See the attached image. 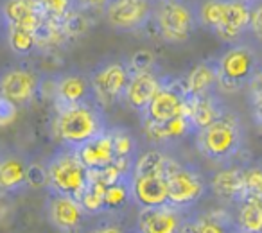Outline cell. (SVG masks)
I'll list each match as a JSON object with an SVG mask.
<instances>
[{
    "mask_svg": "<svg viewBox=\"0 0 262 233\" xmlns=\"http://www.w3.org/2000/svg\"><path fill=\"white\" fill-rule=\"evenodd\" d=\"M108 129L106 116L97 101H84L77 104L56 106L54 133L67 147L83 146Z\"/></svg>",
    "mask_w": 262,
    "mask_h": 233,
    "instance_id": "1",
    "label": "cell"
},
{
    "mask_svg": "<svg viewBox=\"0 0 262 233\" xmlns=\"http://www.w3.org/2000/svg\"><path fill=\"white\" fill-rule=\"evenodd\" d=\"M192 136L198 153L214 164H230L244 147L243 126L239 116L230 109Z\"/></svg>",
    "mask_w": 262,
    "mask_h": 233,
    "instance_id": "2",
    "label": "cell"
},
{
    "mask_svg": "<svg viewBox=\"0 0 262 233\" xmlns=\"http://www.w3.org/2000/svg\"><path fill=\"white\" fill-rule=\"evenodd\" d=\"M215 63H217V91L221 94H232L248 88L251 77L260 68L255 49L244 43L243 40L230 43L215 59Z\"/></svg>",
    "mask_w": 262,
    "mask_h": 233,
    "instance_id": "3",
    "label": "cell"
},
{
    "mask_svg": "<svg viewBox=\"0 0 262 233\" xmlns=\"http://www.w3.org/2000/svg\"><path fill=\"white\" fill-rule=\"evenodd\" d=\"M45 171V187L51 192L79 197L84 185L88 183V169L79 160L76 149L63 146L47 160Z\"/></svg>",
    "mask_w": 262,
    "mask_h": 233,
    "instance_id": "4",
    "label": "cell"
},
{
    "mask_svg": "<svg viewBox=\"0 0 262 233\" xmlns=\"http://www.w3.org/2000/svg\"><path fill=\"white\" fill-rule=\"evenodd\" d=\"M157 33L165 43H183L190 38L196 29V15L194 6L185 0H167L155 2L153 18Z\"/></svg>",
    "mask_w": 262,
    "mask_h": 233,
    "instance_id": "5",
    "label": "cell"
},
{
    "mask_svg": "<svg viewBox=\"0 0 262 233\" xmlns=\"http://www.w3.org/2000/svg\"><path fill=\"white\" fill-rule=\"evenodd\" d=\"M169 203L183 210L192 208L207 194L208 181L189 165H180L174 160L169 161L165 169Z\"/></svg>",
    "mask_w": 262,
    "mask_h": 233,
    "instance_id": "6",
    "label": "cell"
},
{
    "mask_svg": "<svg viewBox=\"0 0 262 233\" xmlns=\"http://www.w3.org/2000/svg\"><path fill=\"white\" fill-rule=\"evenodd\" d=\"M155 0H112L104 9V20L113 31L135 33L151 22Z\"/></svg>",
    "mask_w": 262,
    "mask_h": 233,
    "instance_id": "7",
    "label": "cell"
},
{
    "mask_svg": "<svg viewBox=\"0 0 262 233\" xmlns=\"http://www.w3.org/2000/svg\"><path fill=\"white\" fill-rule=\"evenodd\" d=\"M129 76V65L124 61H108L99 65L90 76L92 88L99 104H112L124 99Z\"/></svg>",
    "mask_w": 262,
    "mask_h": 233,
    "instance_id": "8",
    "label": "cell"
},
{
    "mask_svg": "<svg viewBox=\"0 0 262 233\" xmlns=\"http://www.w3.org/2000/svg\"><path fill=\"white\" fill-rule=\"evenodd\" d=\"M40 86V76L26 66H9L0 72V97L15 102L18 108L29 106Z\"/></svg>",
    "mask_w": 262,
    "mask_h": 233,
    "instance_id": "9",
    "label": "cell"
},
{
    "mask_svg": "<svg viewBox=\"0 0 262 233\" xmlns=\"http://www.w3.org/2000/svg\"><path fill=\"white\" fill-rule=\"evenodd\" d=\"M189 221V210L174 204L139 208L137 214V229L142 233H178L185 229Z\"/></svg>",
    "mask_w": 262,
    "mask_h": 233,
    "instance_id": "10",
    "label": "cell"
},
{
    "mask_svg": "<svg viewBox=\"0 0 262 233\" xmlns=\"http://www.w3.org/2000/svg\"><path fill=\"white\" fill-rule=\"evenodd\" d=\"M45 215L49 224H52L59 231H77L83 228L86 219H90L77 197L51 192V190L45 201Z\"/></svg>",
    "mask_w": 262,
    "mask_h": 233,
    "instance_id": "11",
    "label": "cell"
},
{
    "mask_svg": "<svg viewBox=\"0 0 262 233\" xmlns=\"http://www.w3.org/2000/svg\"><path fill=\"white\" fill-rule=\"evenodd\" d=\"M131 197L139 208L160 206L169 203L165 172H131Z\"/></svg>",
    "mask_w": 262,
    "mask_h": 233,
    "instance_id": "12",
    "label": "cell"
},
{
    "mask_svg": "<svg viewBox=\"0 0 262 233\" xmlns=\"http://www.w3.org/2000/svg\"><path fill=\"white\" fill-rule=\"evenodd\" d=\"M187 109L185 90H174L171 84L162 83L157 94L151 97L144 111L140 113L142 122H167L178 115H183Z\"/></svg>",
    "mask_w": 262,
    "mask_h": 233,
    "instance_id": "13",
    "label": "cell"
},
{
    "mask_svg": "<svg viewBox=\"0 0 262 233\" xmlns=\"http://www.w3.org/2000/svg\"><path fill=\"white\" fill-rule=\"evenodd\" d=\"M162 83L164 81H162V77L158 76L155 68L131 72L126 91H124V101L133 111H137L140 115L147 106V102L151 101V97L162 86Z\"/></svg>",
    "mask_w": 262,
    "mask_h": 233,
    "instance_id": "14",
    "label": "cell"
},
{
    "mask_svg": "<svg viewBox=\"0 0 262 233\" xmlns=\"http://www.w3.org/2000/svg\"><path fill=\"white\" fill-rule=\"evenodd\" d=\"M31 165L16 153H0V196L18 194L29 185Z\"/></svg>",
    "mask_w": 262,
    "mask_h": 233,
    "instance_id": "15",
    "label": "cell"
},
{
    "mask_svg": "<svg viewBox=\"0 0 262 233\" xmlns=\"http://www.w3.org/2000/svg\"><path fill=\"white\" fill-rule=\"evenodd\" d=\"M56 106L77 104L84 101H97L92 88L90 77L83 74H63L54 81V91H52Z\"/></svg>",
    "mask_w": 262,
    "mask_h": 233,
    "instance_id": "16",
    "label": "cell"
},
{
    "mask_svg": "<svg viewBox=\"0 0 262 233\" xmlns=\"http://www.w3.org/2000/svg\"><path fill=\"white\" fill-rule=\"evenodd\" d=\"M250 13H251V4H248L244 0H228L221 27L215 31V34L223 41H226V43L241 41L244 38V34H248Z\"/></svg>",
    "mask_w": 262,
    "mask_h": 233,
    "instance_id": "17",
    "label": "cell"
},
{
    "mask_svg": "<svg viewBox=\"0 0 262 233\" xmlns=\"http://www.w3.org/2000/svg\"><path fill=\"white\" fill-rule=\"evenodd\" d=\"M185 97H203L217 91V63L215 59L200 61L189 70L183 79Z\"/></svg>",
    "mask_w": 262,
    "mask_h": 233,
    "instance_id": "18",
    "label": "cell"
},
{
    "mask_svg": "<svg viewBox=\"0 0 262 233\" xmlns=\"http://www.w3.org/2000/svg\"><path fill=\"white\" fill-rule=\"evenodd\" d=\"M76 153L88 171H97V169L113 164L115 161V149H113L112 131L106 129L104 133L97 135L95 138L76 147Z\"/></svg>",
    "mask_w": 262,
    "mask_h": 233,
    "instance_id": "19",
    "label": "cell"
},
{
    "mask_svg": "<svg viewBox=\"0 0 262 233\" xmlns=\"http://www.w3.org/2000/svg\"><path fill=\"white\" fill-rule=\"evenodd\" d=\"M144 126V135L147 140L158 146H165V144L180 142L185 136L194 135V128L190 124L189 116L183 113L167 122H142Z\"/></svg>",
    "mask_w": 262,
    "mask_h": 233,
    "instance_id": "20",
    "label": "cell"
},
{
    "mask_svg": "<svg viewBox=\"0 0 262 233\" xmlns=\"http://www.w3.org/2000/svg\"><path fill=\"white\" fill-rule=\"evenodd\" d=\"M185 101H187L185 115L189 116L190 124L194 128V133L198 129L205 128V126L212 124L215 119H219L228 109L223 104V101L219 99L217 94L203 95V97H185Z\"/></svg>",
    "mask_w": 262,
    "mask_h": 233,
    "instance_id": "21",
    "label": "cell"
},
{
    "mask_svg": "<svg viewBox=\"0 0 262 233\" xmlns=\"http://www.w3.org/2000/svg\"><path fill=\"white\" fill-rule=\"evenodd\" d=\"M208 189L219 199L239 203L246 196L244 189V169L243 167H225L217 171L208 181Z\"/></svg>",
    "mask_w": 262,
    "mask_h": 233,
    "instance_id": "22",
    "label": "cell"
},
{
    "mask_svg": "<svg viewBox=\"0 0 262 233\" xmlns=\"http://www.w3.org/2000/svg\"><path fill=\"white\" fill-rule=\"evenodd\" d=\"M0 13L8 26L26 27L34 33L45 20L43 13L38 9L34 0H6L0 8Z\"/></svg>",
    "mask_w": 262,
    "mask_h": 233,
    "instance_id": "23",
    "label": "cell"
},
{
    "mask_svg": "<svg viewBox=\"0 0 262 233\" xmlns=\"http://www.w3.org/2000/svg\"><path fill=\"white\" fill-rule=\"evenodd\" d=\"M235 229L244 233H262V204L251 196H244L239 201L235 217Z\"/></svg>",
    "mask_w": 262,
    "mask_h": 233,
    "instance_id": "24",
    "label": "cell"
},
{
    "mask_svg": "<svg viewBox=\"0 0 262 233\" xmlns=\"http://www.w3.org/2000/svg\"><path fill=\"white\" fill-rule=\"evenodd\" d=\"M235 229V221L223 212H208V214L189 217L183 231H196V233H221Z\"/></svg>",
    "mask_w": 262,
    "mask_h": 233,
    "instance_id": "25",
    "label": "cell"
},
{
    "mask_svg": "<svg viewBox=\"0 0 262 233\" xmlns=\"http://www.w3.org/2000/svg\"><path fill=\"white\" fill-rule=\"evenodd\" d=\"M226 4H228V0H198L194 4V15H196L198 26L205 27L215 34V31L221 27Z\"/></svg>",
    "mask_w": 262,
    "mask_h": 233,
    "instance_id": "26",
    "label": "cell"
},
{
    "mask_svg": "<svg viewBox=\"0 0 262 233\" xmlns=\"http://www.w3.org/2000/svg\"><path fill=\"white\" fill-rule=\"evenodd\" d=\"M104 192H106V185L97 179H94L88 174V183L84 185L83 192L79 194V203L83 206V210L86 212L90 217L95 215H102L104 212Z\"/></svg>",
    "mask_w": 262,
    "mask_h": 233,
    "instance_id": "27",
    "label": "cell"
},
{
    "mask_svg": "<svg viewBox=\"0 0 262 233\" xmlns=\"http://www.w3.org/2000/svg\"><path fill=\"white\" fill-rule=\"evenodd\" d=\"M131 203H133V197H131L129 176H124V178H120L119 181L106 187V192H104V212L106 214L120 212L122 208H126L127 204H131Z\"/></svg>",
    "mask_w": 262,
    "mask_h": 233,
    "instance_id": "28",
    "label": "cell"
},
{
    "mask_svg": "<svg viewBox=\"0 0 262 233\" xmlns=\"http://www.w3.org/2000/svg\"><path fill=\"white\" fill-rule=\"evenodd\" d=\"M6 33H8L9 49L16 56H29L38 47L36 33L34 31H29L26 27H18V26H8Z\"/></svg>",
    "mask_w": 262,
    "mask_h": 233,
    "instance_id": "29",
    "label": "cell"
},
{
    "mask_svg": "<svg viewBox=\"0 0 262 233\" xmlns=\"http://www.w3.org/2000/svg\"><path fill=\"white\" fill-rule=\"evenodd\" d=\"M112 138H113V149H115V160H137L139 156V146L137 140L133 138L127 129L124 128H113Z\"/></svg>",
    "mask_w": 262,
    "mask_h": 233,
    "instance_id": "30",
    "label": "cell"
},
{
    "mask_svg": "<svg viewBox=\"0 0 262 233\" xmlns=\"http://www.w3.org/2000/svg\"><path fill=\"white\" fill-rule=\"evenodd\" d=\"M34 4L43 13V16L58 22H63L77 9L76 0H34Z\"/></svg>",
    "mask_w": 262,
    "mask_h": 233,
    "instance_id": "31",
    "label": "cell"
},
{
    "mask_svg": "<svg viewBox=\"0 0 262 233\" xmlns=\"http://www.w3.org/2000/svg\"><path fill=\"white\" fill-rule=\"evenodd\" d=\"M244 189L246 196H251L262 204V165L244 169Z\"/></svg>",
    "mask_w": 262,
    "mask_h": 233,
    "instance_id": "32",
    "label": "cell"
},
{
    "mask_svg": "<svg viewBox=\"0 0 262 233\" xmlns=\"http://www.w3.org/2000/svg\"><path fill=\"white\" fill-rule=\"evenodd\" d=\"M248 33L262 43V0L260 2H255L251 4V13H250V27H248Z\"/></svg>",
    "mask_w": 262,
    "mask_h": 233,
    "instance_id": "33",
    "label": "cell"
},
{
    "mask_svg": "<svg viewBox=\"0 0 262 233\" xmlns=\"http://www.w3.org/2000/svg\"><path fill=\"white\" fill-rule=\"evenodd\" d=\"M129 70L131 72H137V70H147L155 68V56L151 51H137L135 54L131 56L129 59Z\"/></svg>",
    "mask_w": 262,
    "mask_h": 233,
    "instance_id": "34",
    "label": "cell"
},
{
    "mask_svg": "<svg viewBox=\"0 0 262 233\" xmlns=\"http://www.w3.org/2000/svg\"><path fill=\"white\" fill-rule=\"evenodd\" d=\"M16 115H18V106L8 99L0 97V126L6 128V126L13 124Z\"/></svg>",
    "mask_w": 262,
    "mask_h": 233,
    "instance_id": "35",
    "label": "cell"
},
{
    "mask_svg": "<svg viewBox=\"0 0 262 233\" xmlns=\"http://www.w3.org/2000/svg\"><path fill=\"white\" fill-rule=\"evenodd\" d=\"M250 102H251V116L253 122L257 124V128L262 133V94H250Z\"/></svg>",
    "mask_w": 262,
    "mask_h": 233,
    "instance_id": "36",
    "label": "cell"
},
{
    "mask_svg": "<svg viewBox=\"0 0 262 233\" xmlns=\"http://www.w3.org/2000/svg\"><path fill=\"white\" fill-rule=\"evenodd\" d=\"M110 2L112 0H76L79 11H101V13H104V9L108 8Z\"/></svg>",
    "mask_w": 262,
    "mask_h": 233,
    "instance_id": "37",
    "label": "cell"
},
{
    "mask_svg": "<svg viewBox=\"0 0 262 233\" xmlns=\"http://www.w3.org/2000/svg\"><path fill=\"white\" fill-rule=\"evenodd\" d=\"M6 31H8V24H6L4 16H2V13H0V34H4Z\"/></svg>",
    "mask_w": 262,
    "mask_h": 233,
    "instance_id": "38",
    "label": "cell"
},
{
    "mask_svg": "<svg viewBox=\"0 0 262 233\" xmlns=\"http://www.w3.org/2000/svg\"><path fill=\"white\" fill-rule=\"evenodd\" d=\"M244 2H248V4H255V2H260V0H244Z\"/></svg>",
    "mask_w": 262,
    "mask_h": 233,
    "instance_id": "39",
    "label": "cell"
},
{
    "mask_svg": "<svg viewBox=\"0 0 262 233\" xmlns=\"http://www.w3.org/2000/svg\"><path fill=\"white\" fill-rule=\"evenodd\" d=\"M155 2H167V0H155Z\"/></svg>",
    "mask_w": 262,
    "mask_h": 233,
    "instance_id": "40",
    "label": "cell"
}]
</instances>
